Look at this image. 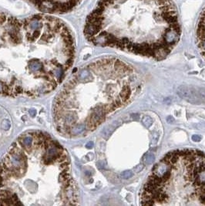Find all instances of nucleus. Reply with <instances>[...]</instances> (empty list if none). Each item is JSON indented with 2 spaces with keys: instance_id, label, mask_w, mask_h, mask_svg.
<instances>
[{
  "instance_id": "obj_1",
  "label": "nucleus",
  "mask_w": 205,
  "mask_h": 206,
  "mask_svg": "<svg viewBox=\"0 0 205 206\" xmlns=\"http://www.w3.org/2000/svg\"><path fill=\"white\" fill-rule=\"evenodd\" d=\"M75 41L58 18L0 12V95L39 97L53 92L73 65Z\"/></svg>"
},
{
  "instance_id": "obj_2",
  "label": "nucleus",
  "mask_w": 205,
  "mask_h": 206,
  "mask_svg": "<svg viewBox=\"0 0 205 206\" xmlns=\"http://www.w3.org/2000/svg\"><path fill=\"white\" fill-rule=\"evenodd\" d=\"M77 189L67 151L47 134L31 131L0 162V204H76Z\"/></svg>"
},
{
  "instance_id": "obj_3",
  "label": "nucleus",
  "mask_w": 205,
  "mask_h": 206,
  "mask_svg": "<svg viewBox=\"0 0 205 206\" xmlns=\"http://www.w3.org/2000/svg\"><path fill=\"white\" fill-rule=\"evenodd\" d=\"M84 35L95 46L160 60L177 44L181 28L172 0H99Z\"/></svg>"
},
{
  "instance_id": "obj_4",
  "label": "nucleus",
  "mask_w": 205,
  "mask_h": 206,
  "mask_svg": "<svg viewBox=\"0 0 205 206\" xmlns=\"http://www.w3.org/2000/svg\"><path fill=\"white\" fill-rule=\"evenodd\" d=\"M141 88V77L127 63L116 58L96 60L76 72L55 99L56 129L70 138L93 131Z\"/></svg>"
},
{
  "instance_id": "obj_5",
  "label": "nucleus",
  "mask_w": 205,
  "mask_h": 206,
  "mask_svg": "<svg viewBox=\"0 0 205 206\" xmlns=\"http://www.w3.org/2000/svg\"><path fill=\"white\" fill-rule=\"evenodd\" d=\"M140 201L142 205L204 206L205 154L183 149L165 155L153 168Z\"/></svg>"
},
{
  "instance_id": "obj_6",
  "label": "nucleus",
  "mask_w": 205,
  "mask_h": 206,
  "mask_svg": "<svg viewBox=\"0 0 205 206\" xmlns=\"http://www.w3.org/2000/svg\"><path fill=\"white\" fill-rule=\"evenodd\" d=\"M39 11L49 14H63L73 10L83 0H26Z\"/></svg>"
},
{
  "instance_id": "obj_7",
  "label": "nucleus",
  "mask_w": 205,
  "mask_h": 206,
  "mask_svg": "<svg viewBox=\"0 0 205 206\" xmlns=\"http://www.w3.org/2000/svg\"><path fill=\"white\" fill-rule=\"evenodd\" d=\"M177 92L179 97L190 104L205 103V87L183 85L178 87Z\"/></svg>"
},
{
  "instance_id": "obj_8",
  "label": "nucleus",
  "mask_w": 205,
  "mask_h": 206,
  "mask_svg": "<svg viewBox=\"0 0 205 206\" xmlns=\"http://www.w3.org/2000/svg\"><path fill=\"white\" fill-rule=\"evenodd\" d=\"M197 43L200 54L205 59V9L202 12L197 23Z\"/></svg>"
},
{
  "instance_id": "obj_9",
  "label": "nucleus",
  "mask_w": 205,
  "mask_h": 206,
  "mask_svg": "<svg viewBox=\"0 0 205 206\" xmlns=\"http://www.w3.org/2000/svg\"><path fill=\"white\" fill-rule=\"evenodd\" d=\"M142 122L146 128H150V127L153 125V122H154V121H153L152 118H150V117L148 116H145L143 118Z\"/></svg>"
},
{
  "instance_id": "obj_10",
  "label": "nucleus",
  "mask_w": 205,
  "mask_h": 206,
  "mask_svg": "<svg viewBox=\"0 0 205 206\" xmlns=\"http://www.w3.org/2000/svg\"><path fill=\"white\" fill-rule=\"evenodd\" d=\"M154 161V155L153 154H147L144 157V161L146 164H150Z\"/></svg>"
},
{
  "instance_id": "obj_11",
  "label": "nucleus",
  "mask_w": 205,
  "mask_h": 206,
  "mask_svg": "<svg viewBox=\"0 0 205 206\" xmlns=\"http://www.w3.org/2000/svg\"><path fill=\"white\" fill-rule=\"evenodd\" d=\"M121 176L124 179H129L133 176V172L131 171H125L121 173Z\"/></svg>"
}]
</instances>
